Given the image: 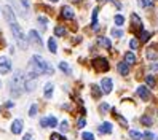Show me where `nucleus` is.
<instances>
[{
	"label": "nucleus",
	"instance_id": "1",
	"mask_svg": "<svg viewBox=\"0 0 158 140\" xmlns=\"http://www.w3.org/2000/svg\"><path fill=\"white\" fill-rule=\"evenodd\" d=\"M53 65L50 62H46L42 56L39 54H35L32 56V59L29 62V69H27V75H31V77H39V75H43V73H48V75H53Z\"/></svg>",
	"mask_w": 158,
	"mask_h": 140
},
{
	"label": "nucleus",
	"instance_id": "2",
	"mask_svg": "<svg viewBox=\"0 0 158 140\" xmlns=\"http://www.w3.org/2000/svg\"><path fill=\"white\" fill-rule=\"evenodd\" d=\"M24 81H26V75H24V73L21 70L15 72V75H13V78L10 81V86H11L10 92H11L15 97L21 96V92L24 91Z\"/></svg>",
	"mask_w": 158,
	"mask_h": 140
},
{
	"label": "nucleus",
	"instance_id": "3",
	"mask_svg": "<svg viewBox=\"0 0 158 140\" xmlns=\"http://www.w3.org/2000/svg\"><path fill=\"white\" fill-rule=\"evenodd\" d=\"M10 29H11V32H13V37H15L16 43L19 45V48L26 50V46H27V42H26V35H24V32L21 30L19 24H18V22H13V24H10Z\"/></svg>",
	"mask_w": 158,
	"mask_h": 140
},
{
	"label": "nucleus",
	"instance_id": "4",
	"mask_svg": "<svg viewBox=\"0 0 158 140\" xmlns=\"http://www.w3.org/2000/svg\"><path fill=\"white\" fill-rule=\"evenodd\" d=\"M93 67H94L96 72H107L110 65H109V61L106 58H96L93 61Z\"/></svg>",
	"mask_w": 158,
	"mask_h": 140
},
{
	"label": "nucleus",
	"instance_id": "5",
	"mask_svg": "<svg viewBox=\"0 0 158 140\" xmlns=\"http://www.w3.org/2000/svg\"><path fill=\"white\" fill-rule=\"evenodd\" d=\"M11 70V62L8 58H5V56H2L0 58V73H3V75H6V73H10Z\"/></svg>",
	"mask_w": 158,
	"mask_h": 140
},
{
	"label": "nucleus",
	"instance_id": "6",
	"mask_svg": "<svg viewBox=\"0 0 158 140\" xmlns=\"http://www.w3.org/2000/svg\"><path fill=\"white\" fill-rule=\"evenodd\" d=\"M112 88H114V83L110 78H102L101 81V89L104 94H109V92H112Z\"/></svg>",
	"mask_w": 158,
	"mask_h": 140
},
{
	"label": "nucleus",
	"instance_id": "7",
	"mask_svg": "<svg viewBox=\"0 0 158 140\" xmlns=\"http://www.w3.org/2000/svg\"><path fill=\"white\" fill-rule=\"evenodd\" d=\"M42 127H56L58 126V119L54 116H48V118H42L40 121Z\"/></svg>",
	"mask_w": 158,
	"mask_h": 140
},
{
	"label": "nucleus",
	"instance_id": "8",
	"mask_svg": "<svg viewBox=\"0 0 158 140\" xmlns=\"http://www.w3.org/2000/svg\"><path fill=\"white\" fill-rule=\"evenodd\" d=\"M3 16H5V19L8 24H13L16 22V18H15V13L10 6H3Z\"/></svg>",
	"mask_w": 158,
	"mask_h": 140
},
{
	"label": "nucleus",
	"instance_id": "9",
	"mask_svg": "<svg viewBox=\"0 0 158 140\" xmlns=\"http://www.w3.org/2000/svg\"><path fill=\"white\" fill-rule=\"evenodd\" d=\"M145 58L148 61H156L158 59V50H156V46H150V48L145 50Z\"/></svg>",
	"mask_w": 158,
	"mask_h": 140
},
{
	"label": "nucleus",
	"instance_id": "10",
	"mask_svg": "<svg viewBox=\"0 0 158 140\" xmlns=\"http://www.w3.org/2000/svg\"><path fill=\"white\" fill-rule=\"evenodd\" d=\"M131 22H133V30H139V32L142 30V21L136 13L131 14Z\"/></svg>",
	"mask_w": 158,
	"mask_h": 140
},
{
	"label": "nucleus",
	"instance_id": "11",
	"mask_svg": "<svg viewBox=\"0 0 158 140\" xmlns=\"http://www.w3.org/2000/svg\"><path fill=\"white\" fill-rule=\"evenodd\" d=\"M29 42H31L32 45H35V46H39V48L42 46V40H40V35L37 34L35 30H31V32H29Z\"/></svg>",
	"mask_w": 158,
	"mask_h": 140
},
{
	"label": "nucleus",
	"instance_id": "12",
	"mask_svg": "<svg viewBox=\"0 0 158 140\" xmlns=\"http://www.w3.org/2000/svg\"><path fill=\"white\" fill-rule=\"evenodd\" d=\"M137 96L141 97L142 100H148L150 99V91H148L145 86H139L137 88Z\"/></svg>",
	"mask_w": 158,
	"mask_h": 140
},
{
	"label": "nucleus",
	"instance_id": "13",
	"mask_svg": "<svg viewBox=\"0 0 158 140\" xmlns=\"http://www.w3.org/2000/svg\"><path fill=\"white\" fill-rule=\"evenodd\" d=\"M11 132L13 134H21L23 132V121L21 119H15L11 123Z\"/></svg>",
	"mask_w": 158,
	"mask_h": 140
},
{
	"label": "nucleus",
	"instance_id": "14",
	"mask_svg": "<svg viewBox=\"0 0 158 140\" xmlns=\"http://www.w3.org/2000/svg\"><path fill=\"white\" fill-rule=\"evenodd\" d=\"M61 16L64 18V19H72L73 16H75V13H73V10L70 6H62L61 10Z\"/></svg>",
	"mask_w": 158,
	"mask_h": 140
},
{
	"label": "nucleus",
	"instance_id": "15",
	"mask_svg": "<svg viewBox=\"0 0 158 140\" xmlns=\"http://www.w3.org/2000/svg\"><path fill=\"white\" fill-rule=\"evenodd\" d=\"M117 69H118V72H120V75H123V77H126L128 73H129V65H128L126 62H118Z\"/></svg>",
	"mask_w": 158,
	"mask_h": 140
},
{
	"label": "nucleus",
	"instance_id": "16",
	"mask_svg": "<svg viewBox=\"0 0 158 140\" xmlns=\"http://www.w3.org/2000/svg\"><path fill=\"white\" fill-rule=\"evenodd\" d=\"M98 45L104 46L106 50H110V48H112V43H110V40L107 38V37H99V38H98Z\"/></svg>",
	"mask_w": 158,
	"mask_h": 140
},
{
	"label": "nucleus",
	"instance_id": "17",
	"mask_svg": "<svg viewBox=\"0 0 158 140\" xmlns=\"http://www.w3.org/2000/svg\"><path fill=\"white\" fill-rule=\"evenodd\" d=\"M99 132L101 134H110V132H112V124L107 123V121H106V123H102L99 126Z\"/></svg>",
	"mask_w": 158,
	"mask_h": 140
},
{
	"label": "nucleus",
	"instance_id": "18",
	"mask_svg": "<svg viewBox=\"0 0 158 140\" xmlns=\"http://www.w3.org/2000/svg\"><path fill=\"white\" fill-rule=\"evenodd\" d=\"M53 91H54V86L51 85V83H46V85H45V88H43L45 97H46V99H51V96H53Z\"/></svg>",
	"mask_w": 158,
	"mask_h": 140
},
{
	"label": "nucleus",
	"instance_id": "19",
	"mask_svg": "<svg viewBox=\"0 0 158 140\" xmlns=\"http://www.w3.org/2000/svg\"><path fill=\"white\" fill-rule=\"evenodd\" d=\"M150 37H152V34H150V32H147V30H141V34H139V42H141V43H145V42L150 40Z\"/></svg>",
	"mask_w": 158,
	"mask_h": 140
},
{
	"label": "nucleus",
	"instance_id": "20",
	"mask_svg": "<svg viewBox=\"0 0 158 140\" xmlns=\"http://www.w3.org/2000/svg\"><path fill=\"white\" fill-rule=\"evenodd\" d=\"M125 62H126L128 65L136 64V56H134V53H126V54H125Z\"/></svg>",
	"mask_w": 158,
	"mask_h": 140
},
{
	"label": "nucleus",
	"instance_id": "21",
	"mask_svg": "<svg viewBox=\"0 0 158 140\" xmlns=\"http://www.w3.org/2000/svg\"><path fill=\"white\" fill-rule=\"evenodd\" d=\"M66 34H67L66 27H62V26H56V27H54V35H56V37H64Z\"/></svg>",
	"mask_w": 158,
	"mask_h": 140
},
{
	"label": "nucleus",
	"instance_id": "22",
	"mask_svg": "<svg viewBox=\"0 0 158 140\" xmlns=\"http://www.w3.org/2000/svg\"><path fill=\"white\" fill-rule=\"evenodd\" d=\"M48 50L51 53H56L58 51V46H56V40L53 38V37H50V40H48Z\"/></svg>",
	"mask_w": 158,
	"mask_h": 140
},
{
	"label": "nucleus",
	"instance_id": "23",
	"mask_svg": "<svg viewBox=\"0 0 158 140\" xmlns=\"http://www.w3.org/2000/svg\"><path fill=\"white\" fill-rule=\"evenodd\" d=\"M141 123H142L144 126H152V124H153V119H152L150 116H147V115H142V116H141Z\"/></svg>",
	"mask_w": 158,
	"mask_h": 140
},
{
	"label": "nucleus",
	"instance_id": "24",
	"mask_svg": "<svg viewBox=\"0 0 158 140\" xmlns=\"http://www.w3.org/2000/svg\"><path fill=\"white\" fill-rule=\"evenodd\" d=\"M91 92H93V96H94L96 99L102 96V89H101L99 86H96V85H93V86H91Z\"/></svg>",
	"mask_w": 158,
	"mask_h": 140
},
{
	"label": "nucleus",
	"instance_id": "25",
	"mask_svg": "<svg viewBox=\"0 0 158 140\" xmlns=\"http://www.w3.org/2000/svg\"><path fill=\"white\" fill-rule=\"evenodd\" d=\"M59 69H61L64 73H67V75H70V73H72V70H70V67H69L67 62H59Z\"/></svg>",
	"mask_w": 158,
	"mask_h": 140
},
{
	"label": "nucleus",
	"instance_id": "26",
	"mask_svg": "<svg viewBox=\"0 0 158 140\" xmlns=\"http://www.w3.org/2000/svg\"><path fill=\"white\" fill-rule=\"evenodd\" d=\"M129 137L134 140H141V138H144V134H141L139 130H129Z\"/></svg>",
	"mask_w": 158,
	"mask_h": 140
},
{
	"label": "nucleus",
	"instance_id": "27",
	"mask_svg": "<svg viewBox=\"0 0 158 140\" xmlns=\"http://www.w3.org/2000/svg\"><path fill=\"white\" fill-rule=\"evenodd\" d=\"M145 83H147L148 88H155V83H156V81H155V77H153V75H147V77H145Z\"/></svg>",
	"mask_w": 158,
	"mask_h": 140
},
{
	"label": "nucleus",
	"instance_id": "28",
	"mask_svg": "<svg viewBox=\"0 0 158 140\" xmlns=\"http://www.w3.org/2000/svg\"><path fill=\"white\" fill-rule=\"evenodd\" d=\"M37 21L40 22V26H42V29L45 30V29H46V24H48V19H46L45 16H39V18H37Z\"/></svg>",
	"mask_w": 158,
	"mask_h": 140
},
{
	"label": "nucleus",
	"instance_id": "29",
	"mask_svg": "<svg viewBox=\"0 0 158 140\" xmlns=\"http://www.w3.org/2000/svg\"><path fill=\"white\" fill-rule=\"evenodd\" d=\"M139 3H141L144 8H152V5H153V0H139Z\"/></svg>",
	"mask_w": 158,
	"mask_h": 140
},
{
	"label": "nucleus",
	"instance_id": "30",
	"mask_svg": "<svg viewBox=\"0 0 158 140\" xmlns=\"http://www.w3.org/2000/svg\"><path fill=\"white\" fill-rule=\"evenodd\" d=\"M109 110H110V105H109V104H101V105H99V111H101L102 115H106Z\"/></svg>",
	"mask_w": 158,
	"mask_h": 140
},
{
	"label": "nucleus",
	"instance_id": "31",
	"mask_svg": "<svg viewBox=\"0 0 158 140\" xmlns=\"http://www.w3.org/2000/svg\"><path fill=\"white\" fill-rule=\"evenodd\" d=\"M123 22H125V18H123L122 14H117V16H115V24H117V26H123Z\"/></svg>",
	"mask_w": 158,
	"mask_h": 140
},
{
	"label": "nucleus",
	"instance_id": "32",
	"mask_svg": "<svg viewBox=\"0 0 158 140\" xmlns=\"http://www.w3.org/2000/svg\"><path fill=\"white\" fill-rule=\"evenodd\" d=\"M112 37H117V38H120V37H123V30H120V29H112Z\"/></svg>",
	"mask_w": 158,
	"mask_h": 140
},
{
	"label": "nucleus",
	"instance_id": "33",
	"mask_svg": "<svg viewBox=\"0 0 158 140\" xmlns=\"http://www.w3.org/2000/svg\"><path fill=\"white\" fill-rule=\"evenodd\" d=\"M114 115H115V116L118 118V121H120V123H122V126H123V127H126V126H128V121H126V119H125L123 116H120V115L117 113V111H115V113H114Z\"/></svg>",
	"mask_w": 158,
	"mask_h": 140
},
{
	"label": "nucleus",
	"instance_id": "34",
	"mask_svg": "<svg viewBox=\"0 0 158 140\" xmlns=\"http://www.w3.org/2000/svg\"><path fill=\"white\" fill-rule=\"evenodd\" d=\"M81 138L83 140H94V135H93L91 132H83L81 134Z\"/></svg>",
	"mask_w": 158,
	"mask_h": 140
},
{
	"label": "nucleus",
	"instance_id": "35",
	"mask_svg": "<svg viewBox=\"0 0 158 140\" xmlns=\"http://www.w3.org/2000/svg\"><path fill=\"white\" fill-rule=\"evenodd\" d=\"M129 46H131V50H137V48H139V40L133 38L131 42H129Z\"/></svg>",
	"mask_w": 158,
	"mask_h": 140
},
{
	"label": "nucleus",
	"instance_id": "36",
	"mask_svg": "<svg viewBox=\"0 0 158 140\" xmlns=\"http://www.w3.org/2000/svg\"><path fill=\"white\" fill-rule=\"evenodd\" d=\"M85 126H86V121H85V118H80V119L77 121V127H78V129H83Z\"/></svg>",
	"mask_w": 158,
	"mask_h": 140
},
{
	"label": "nucleus",
	"instance_id": "37",
	"mask_svg": "<svg viewBox=\"0 0 158 140\" xmlns=\"http://www.w3.org/2000/svg\"><path fill=\"white\" fill-rule=\"evenodd\" d=\"M37 110H39V107H37V105L34 104V105L31 107V110H29V116H32V118H34V116L37 115Z\"/></svg>",
	"mask_w": 158,
	"mask_h": 140
},
{
	"label": "nucleus",
	"instance_id": "38",
	"mask_svg": "<svg viewBox=\"0 0 158 140\" xmlns=\"http://www.w3.org/2000/svg\"><path fill=\"white\" fill-rule=\"evenodd\" d=\"M59 127H61V130H62V132H67V130H69V123H67V121H62Z\"/></svg>",
	"mask_w": 158,
	"mask_h": 140
},
{
	"label": "nucleus",
	"instance_id": "39",
	"mask_svg": "<svg viewBox=\"0 0 158 140\" xmlns=\"http://www.w3.org/2000/svg\"><path fill=\"white\" fill-rule=\"evenodd\" d=\"M144 140H155V135L152 132H145L144 134Z\"/></svg>",
	"mask_w": 158,
	"mask_h": 140
},
{
	"label": "nucleus",
	"instance_id": "40",
	"mask_svg": "<svg viewBox=\"0 0 158 140\" xmlns=\"http://www.w3.org/2000/svg\"><path fill=\"white\" fill-rule=\"evenodd\" d=\"M50 138H51V140H62V137H61L59 134H51Z\"/></svg>",
	"mask_w": 158,
	"mask_h": 140
},
{
	"label": "nucleus",
	"instance_id": "41",
	"mask_svg": "<svg viewBox=\"0 0 158 140\" xmlns=\"http://www.w3.org/2000/svg\"><path fill=\"white\" fill-rule=\"evenodd\" d=\"M150 70H153V72H158V64H152V65H150Z\"/></svg>",
	"mask_w": 158,
	"mask_h": 140
},
{
	"label": "nucleus",
	"instance_id": "42",
	"mask_svg": "<svg viewBox=\"0 0 158 140\" xmlns=\"http://www.w3.org/2000/svg\"><path fill=\"white\" fill-rule=\"evenodd\" d=\"M24 140H32V135H31V134H26V135H24Z\"/></svg>",
	"mask_w": 158,
	"mask_h": 140
},
{
	"label": "nucleus",
	"instance_id": "43",
	"mask_svg": "<svg viewBox=\"0 0 158 140\" xmlns=\"http://www.w3.org/2000/svg\"><path fill=\"white\" fill-rule=\"evenodd\" d=\"M21 2H23V5H24L26 8H29V2H27V0H21Z\"/></svg>",
	"mask_w": 158,
	"mask_h": 140
},
{
	"label": "nucleus",
	"instance_id": "44",
	"mask_svg": "<svg viewBox=\"0 0 158 140\" xmlns=\"http://www.w3.org/2000/svg\"><path fill=\"white\" fill-rule=\"evenodd\" d=\"M72 2H73V3H78V2H81V0H72Z\"/></svg>",
	"mask_w": 158,
	"mask_h": 140
},
{
	"label": "nucleus",
	"instance_id": "45",
	"mask_svg": "<svg viewBox=\"0 0 158 140\" xmlns=\"http://www.w3.org/2000/svg\"><path fill=\"white\" fill-rule=\"evenodd\" d=\"M50 2H53V3H54V2H59V0H50Z\"/></svg>",
	"mask_w": 158,
	"mask_h": 140
},
{
	"label": "nucleus",
	"instance_id": "46",
	"mask_svg": "<svg viewBox=\"0 0 158 140\" xmlns=\"http://www.w3.org/2000/svg\"><path fill=\"white\" fill-rule=\"evenodd\" d=\"M0 88H2V81H0Z\"/></svg>",
	"mask_w": 158,
	"mask_h": 140
},
{
	"label": "nucleus",
	"instance_id": "47",
	"mask_svg": "<svg viewBox=\"0 0 158 140\" xmlns=\"http://www.w3.org/2000/svg\"><path fill=\"white\" fill-rule=\"evenodd\" d=\"M62 140H67V138H62Z\"/></svg>",
	"mask_w": 158,
	"mask_h": 140
},
{
	"label": "nucleus",
	"instance_id": "48",
	"mask_svg": "<svg viewBox=\"0 0 158 140\" xmlns=\"http://www.w3.org/2000/svg\"><path fill=\"white\" fill-rule=\"evenodd\" d=\"M155 140H158V138H155Z\"/></svg>",
	"mask_w": 158,
	"mask_h": 140
}]
</instances>
